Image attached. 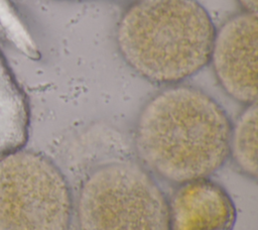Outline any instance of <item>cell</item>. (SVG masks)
<instances>
[{
	"mask_svg": "<svg viewBox=\"0 0 258 230\" xmlns=\"http://www.w3.org/2000/svg\"><path fill=\"white\" fill-rule=\"evenodd\" d=\"M232 124L208 94L188 86L169 87L141 110L135 147L141 161L174 184L209 178L230 152Z\"/></svg>",
	"mask_w": 258,
	"mask_h": 230,
	"instance_id": "obj_1",
	"label": "cell"
},
{
	"mask_svg": "<svg viewBox=\"0 0 258 230\" xmlns=\"http://www.w3.org/2000/svg\"><path fill=\"white\" fill-rule=\"evenodd\" d=\"M216 35L197 0H137L117 29L118 48L130 68L158 84H175L209 62Z\"/></svg>",
	"mask_w": 258,
	"mask_h": 230,
	"instance_id": "obj_2",
	"label": "cell"
},
{
	"mask_svg": "<svg viewBox=\"0 0 258 230\" xmlns=\"http://www.w3.org/2000/svg\"><path fill=\"white\" fill-rule=\"evenodd\" d=\"M77 218L80 230H168V201L140 165L110 162L84 180Z\"/></svg>",
	"mask_w": 258,
	"mask_h": 230,
	"instance_id": "obj_3",
	"label": "cell"
},
{
	"mask_svg": "<svg viewBox=\"0 0 258 230\" xmlns=\"http://www.w3.org/2000/svg\"><path fill=\"white\" fill-rule=\"evenodd\" d=\"M73 200L56 164L24 148L0 157V230H69Z\"/></svg>",
	"mask_w": 258,
	"mask_h": 230,
	"instance_id": "obj_4",
	"label": "cell"
},
{
	"mask_svg": "<svg viewBox=\"0 0 258 230\" xmlns=\"http://www.w3.org/2000/svg\"><path fill=\"white\" fill-rule=\"evenodd\" d=\"M257 13L244 11L216 31L210 61L225 92L245 105L257 103Z\"/></svg>",
	"mask_w": 258,
	"mask_h": 230,
	"instance_id": "obj_5",
	"label": "cell"
},
{
	"mask_svg": "<svg viewBox=\"0 0 258 230\" xmlns=\"http://www.w3.org/2000/svg\"><path fill=\"white\" fill-rule=\"evenodd\" d=\"M235 205L209 178L179 184L168 201V230H232Z\"/></svg>",
	"mask_w": 258,
	"mask_h": 230,
	"instance_id": "obj_6",
	"label": "cell"
},
{
	"mask_svg": "<svg viewBox=\"0 0 258 230\" xmlns=\"http://www.w3.org/2000/svg\"><path fill=\"white\" fill-rule=\"evenodd\" d=\"M28 127L27 98L0 51V157L23 148Z\"/></svg>",
	"mask_w": 258,
	"mask_h": 230,
	"instance_id": "obj_7",
	"label": "cell"
},
{
	"mask_svg": "<svg viewBox=\"0 0 258 230\" xmlns=\"http://www.w3.org/2000/svg\"><path fill=\"white\" fill-rule=\"evenodd\" d=\"M229 155L241 171L257 178V103L246 105L232 126Z\"/></svg>",
	"mask_w": 258,
	"mask_h": 230,
	"instance_id": "obj_8",
	"label": "cell"
},
{
	"mask_svg": "<svg viewBox=\"0 0 258 230\" xmlns=\"http://www.w3.org/2000/svg\"><path fill=\"white\" fill-rule=\"evenodd\" d=\"M0 42L27 56L38 55L33 38L10 0H0Z\"/></svg>",
	"mask_w": 258,
	"mask_h": 230,
	"instance_id": "obj_9",
	"label": "cell"
},
{
	"mask_svg": "<svg viewBox=\"0 0 258 230\" xmlns=\"http://www.w3.org/2000/svg\"><path fill=\"white\" fill-rule=\"evenodd\" d=\"M245 11L257 13V0H238Z\"/></svg>",
	"mask_w": 258,
	"mask_h": 230,
	"instance_id": "obj_10",
	"label": "cell"
}]
</instances>
